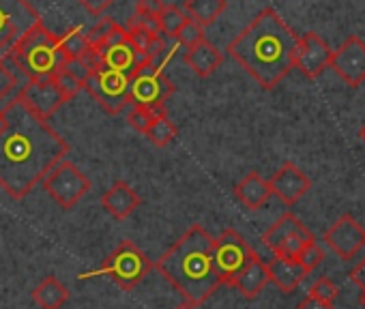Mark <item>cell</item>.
I'll use <instances>...</instances> for the list:
<instances>
[{
	"label": "cell",
	"mask_w": 365,
	"mask_h": 309,
	"mask_svg": "<svg viewBox=\"0 0 365 309\" xmlns=\"http://www.w3.org/2000/svg\"><path fill=\"white\" fill-rule=\"evenodd\" d=\"M69 152L65 137L18 99L0 114V187L14 200L26 198Z\"/></svg>",
	"instance_id": "cell-1"
},
{
	"label": "cell",
	"mask_w": 365,
	"mask_h": 309,
	"mask_svg": "<svg viewBox=\"0 0 365 309\" xmlns=\"http://www.w3.org/2000/svg\"><path fill=\"white\" fill-rule=\"evenodd\" d=\"M299 35L273 9H262L239 33L228 54L264 88H275L292 69Z\"/></svg>",
	"instance_id": "cell-2"
},
{
	"label": "cell",
	"mask_w": 365,
	"mask_h": 309,
	"mask_svg": "<svg viewBox=\"0 0 365 309\" xmlns=\"http://www.w3.org/2000/svg\"><path fill=\"white\" fill-rule=\"evenodd\" d=\"M155 266L182 298L196 307L224 286L213 266V236L200 224L182 234Z\"/></svg>",
	"instance_id": "cell-3"
},
{
	"label": "cell",
	"mask_w": 365,
	"mask_h": 309,
	"mask_svg": "<svg viewBox=\"0 0 365 309\" xmlns=\"http://www.w3.org/2000/svg\"><path fill=\"white\" fill-rule=\"evenodd\" d=\"M9 65L20 69L29 82L54 78L65 65L61 37L46 28L43 20L33 24L7 56Z\"/></svg>",
	"instance_id": "cell-4"
},
{
	"label": "cell",
	"mask_w": 365,
	"mask_h": 309,
	"mask_svg": "<svg viewBox=\"0 0 365 309\" xmlns=\"http://www.w3.org/2000/svg\"><path fill=\"white\" fill-rule=\"evenodd\" d=\"M155 268L150 258L133 243V241H123L103 262V266L93 273V275H108L118 288L123 290H133L138 283L146 279V275Z\"/></svg>",
	"instance_id": "cell-5"
},
{
	"label": "cell",
	"mask_w": 365,
	"mask_h": 309,
	"mask_svg": "<svg viewBox=\"0 0 365 309\" xmlns=\"http://www.w3.org/2000/svg\"><path fill=\"white\" fill-rule=\"evenodd\" d=\"M176 90L174 82L163 73L161 65L144 63L131 73L129 103L133 108H148L153 112H165V101Z\"/></svg>",
	"instance_id": "cell-6"
},
{
	"label": "cell",
	"mask_w": 365,
	"mask_h": 309,
	"mask_svg": "<svg viewBox=\"0 0 365 309\" xmlns=\"http://www.w3.org/2000/svg\"><path fill=\"white\" fill-rule=\"evenodd\" d=\"M314 234L309 232L307 226L301 224V219L292 213H284L264 234L262 243L279 258H290L297 260L312 243Z\"/></svg>",
	"instance_id": "cell-7"
},
{
	"label": "cell",
	"mask_w": 365,
	"mask_h": 309,
	"mask_svg": "<svg viewBox=\"0 0 365 309\" xmlns=\"http://www.w3.org/2000/svg\"><path fill=\"white\" fill-rule=\"evenodd\" d=\"M41 183L48 192V196L65 211L73 209L93 187L88 177H84V172H80L78 166H73L71 162H65V159L61 164H56Z\"/></svg>",
	"instance_id": "cell-8"
},
{
	"label": "cell",
	"mask_w": 365,
	"mask_h": 309,
	"mask_svg": "<svg viewBox=\"0 0 365 309\" xmlns=\"http://www.w3.org/2000/svg\"><path fill=\"white\" fill-rule=\"evenodd\" d=\"M129 82L131 75L101 67L86 78L84 90H88V95L101 105V110L114 116L129 105Z\"/></svg>",
	"instance_id": "cell-9"
},
{
	"label": "cell",
	"mask_w": 365,
	"mask_h": 309,
	"mask_svg": "<svg viewBox=\"0 0 365 309\" xmlns=\"http://www.w3.org/2000/svg\"><path fill=\"white\" fill-rule=\"evenodd\" d=\"M41 20L29 0H0V61H5L22 35Z\"/></svg>",
	"instance_id": "cell-10"
},
{
	"label": "cell",
	"mask_w": 365,
	"mask_h": 309,
	"mask_svg": "<svg viewBox=\"0 0 365 309\" xmlns=\"http://www.w3.org/2000/svg\"><path fill=\"white\" fill-rule=\"evenodd\" d=\"M256 256L250 243L232 228L224 230L217 239H213V266L220 275L222 283H230L235 275Z\"/></svg>",
	"instance_id": "cell-11"
},
{
	"label": "cell",
	"mask_w": 365,
	"mask_h": 309,
	"mask_svg": "<svg viewBox=\"0 0 365 309\" xmlns=\"http://www.w3.org/2000/svg\"><path fill=\"white\" fill-rule=\"evenodd\" d=\"M16 99L43 120H48L54 112H58L69 101L65 97V93L61 90V86L54 82V78L31 80L26 86H22L18 90Z\"/></svg>",
	"instance_id": "cell-12"
},
{
	"label": "cell",
	"mask_w": 365,
	"mask_h": 309,
	"mask_svg": "<svg viewBox=\"0 0 365 309\" xmlns=\"http://www.w3.org/2000/svg\"><path fill=\"white\" fill-rule=\"evenodd\" d=\"M329 69H333L350 88H359L365 82V41L356 35L348 37L333 52Z\"/></svg>",
	"instance_id": "cell-13"
},
{
	"label": "cell",
	"mask_w": 365,
	"mask_h": 309,
	"mask_svg": "<svg viewBox=\"0 0 365 309\" xmlns=\"http://www.w3.org/2000/svg\"><path fill=\"white\" fill-rule=\"evenodd\" d=\"M324 243L337 258L348 262L365 247V228L352 215H341L324 232Z\"/></svg>",
	"instance_id": "cell-14"
},
{
	"label": "cell",
	"mask_w": 365,
	"mask_h": 309,
	"mask_svg": "<svg viewBox=\"0 0 365 309\" xmlns=\"http://www.w3.org/2000/svg\"><path fill=\"white\" fill-rule=\"evenodd\" d=\"M333 50L316 33H305L297 41L294 69H299L307 80H316L331 65Z\"/></svg>",
	"instance_id": "cell-15"
},
{
	"label": "cell",
	"mask_w": 365,
	"mask_h": 309,
	"mask_svg": "<svg viewBox=\"0 0 365 309\" xmlns=\"http://www.w3.org/2000/svg\"><path fill=\"white\" fill-rule=\"evenodd\" d=\"M269 187H271V194L277 196L286 206H292L312 189V181H309V177L301 168H297L294 164L286 162L271 177Z\"/></svg>",
	"instance_id": "cell-16"
},
{
	"label": "cell",
	"mask_w": 365,
	"mask_h": 309,
	"mask_svg": "<svg viewBox=\"0 0 365 309\" xmlns=\"http://www.w3.org/2000/svg\"><path fill=\"white\" fill-rule=\"evenodd\" d=\"M99 56H101V65L106 69H112V71H118V73H127L131 75L140 65L148 63L144 54L135 52V48L129 43V39H123L118 43H112L103 50H97Z\"/></svg>",
	"instance_id": "cell-17"
},
{
	"label": "cell",
	"mask_w": 365,
	"mask_h": 309,
	"mask_svg": "<svg viewBox=\"0 0 365 309\" xmlns=\"http://www.w3.org/2000/svg\"><path fill=\"white\" fill-rule=\"evenodd\" d=\"M269 283V271H267V262L256 253L237 275L235 279L228 283L235 290H239L245 298H256Z\"/></svg>",
	"instance_id": "cell-18"
},
{
	"label": "cell",
	"mask_w": 365,
	"mask_h": 309,
	"mask_svg": "<svg viewBox=\"0 0 365 309\" xmlns=\"http://www.w3.org/2000/svg\"><path fill=\"white\" fill-rule=\"evenodd\" d=\"M142 204V198L135 194V189L125 183L116 181L103 196H101V206L114 217V219H127L138 206Z\"/></svg>",
	"instance_id": "cell-19"
},
{
	"label": "cell",
	"mask_w": 365,
	"mask_h": 309,
	"mask_svg": "<svg viewBox=\"0 0 365 309\" xmlns=\"http://www.w3.org/2000/svg\"><path fill=\"white\" fill-rule=\"evenodd\" d=\"M267 271H269V281H273L286 294L294 292L301 286V281L307 277V271L299 264V260L279 258V256L267 262Z\"/></svg>",
	"instance_id": "cell-20"
},
{
	"label": "cell",
	"mask_w": 365,
	"mask_h": 309,
	"mask_svg": "<svg viewBox=\"0 0 365 309\" xmlns=\"http://www.w3.org/2000/svg\"><path fill=\"white\" fill-rule=\"evenodd\" d=\"M182 61H185V65H187L196 75L209 78V75H213V73L222 67L224 54H222L213 43H209V41L205 39V41L192 46V48H187V52H185V56H182Z\"/></svg>",
	"instance_id": "cell-21"
},
{
	"label": "cell",
	"mask_w": 365,
	"mask_h": 309,
	"mask_svg": "<svg viewBox=\"0 0 365 309\" xmlns=\"http://www.w3.org/2000/svg\"><path fill=\"white\" fill-rule=\"evenodd\" d=\"M235 196H237V200H239L245 209L258 211V209H262V206L269 202V198H271L273 194H271L269 181H264L258 172H250L241 183H237Z\"/></svg>",
	"instance_id": "cell-22"
},
{
	"label": "cell",
	"mask_w": 365,
	"mask_h": 309,
	"mask_svg": "<svg viewBox=\"0 0 365 309\" xmlns=\"http://www.w3.org/2000/svg\"><path fill=\"white\" fill-rule=\"evenodd\" d=\"M31 294L41 309H61L69 298V290L54 275L46 277L39 286H35Z\"/></svg>",
	"instance_id": "cell-23"
},
{
	"label": "cell",
	"mask_w": 365,
	"mask_h": 309,
	"mask_svg": "<svg viewBox=\"0 0 365 309\" xmlns=\"http://www.w3.org/2000/svg\"><path fill=\"white\" fill-rule=\"evenodd\" d=\"M182 11L190 20L200 24L202 28L217 22V18L226 11V0H185Z\"/></svg>",
	"instance_id": "cell-24"
},
{
	"label": "cell",
	"mask_w": 365,
	"mask_h": 309,
	"mask_svg": "<svg viewBox=\"0 0 365 309\" xmlns=\"http://www.w3.org/2000/svg\"><path fill=\"white\" fill-rule=\"evenodd\" d=\"M61 48H63V54L67 61H80L84 54L91 52V43H88L82 26H73L71 31H67L61 37Z\"/></svg>",
	"instance_id": "cell-25"
},
{
	"label": "cell",
	"mask_w": 365,
	"mask_h": 309,
	"mask_svg": "<svg viewBox=\"0 0 365 309\" xmlns=\"http://www.w3.org/2000/svg\"><path fill=\"white\" fill-rule=\"evenodd\" d=\"M159 33H163V35H168V37H176L178 35V31L187 24V14L182 11L180 7H176V5H165L163 7V11L159 14Z\"/></svg>",
	"instance_id": "cell-26"
},
{
	"label": "cell",
	"mask_w": 365,
	"mask_h": 309,
	"mask_svg": "<svg viewBox=\"0 0 365 309\" xmlns=\"http://www.w3.org/2000/svg\"><path fill=\"white\" fill-rule=\"evenodd\" d=\"M148 140H150V144H155V146H168L176 135H178V129H176V125L172 122V120H168V116H165V112L163 114H159L155 120H153V125L148 127V131L144 133Z\"/></svg>",
	"instance_id": "cell-27"
},
{
	"label": "cell",
	"mask_w": 365,
	"mask_h": 309,
	"mask_svg": "<svg viewBox=\"0 0 365 309\" xmlns=\"http://www.w3.org/2000/svg\"><path fill=\"white\" fill-rule=\"evenodd\" d=\"M18 75L11 69L9 61H0V101L11 103L18 95Z\"/></svg>",
	"instance_id": "cell-28"
},
{
	"label": "cell",
	"mask_w": 365,
	"mask_h": 309,
	"mask_svg": "<svg viewBox=\"0 0 365 309\" xmlns=\"http://www.w3.org/2000/svg\"><path fill=\"white\" fill-rule=\"evenodd\" d=\"M174 39H176L178 43H182L185 48H192V46L205 41L207 37H205V28H202L200 24H196L194 20H187V24L178 31V35H176Z\"/></svg>",
	"instance_id": "cell-29"
},
{
	"label": "cell",
	"mask_w": 365,
	"mask_h": 309,
	"mask_svg": "<svg viewBox=\"0 0 365 309\" xmlns=\"http://www.w3.org/2000/svg\"><path fill=\"white\" fill-rule=\"evenodd\" d=\"M159 114H163V112H153V110H148V108H133V110L129 112L127 120H129V125H131L135 131L146 133L148 127L153 125V120H155Z\"/></svg>",
	"instance_id": "cell-30"
},
{
	"label": "cell",
	"mask_w": 365,
	"mask_h": 309,
	"mask_svg": "<svg viewBox=\"0 0 365 309\" xmlns=\"http://www.w3.org/2000/svg\"><path fill=\"white\" fill-rule=\"evenodd\" d=\"M307 294H312V296H316L320 300H327V303H335V298L339 296V290H337V286L329 277H318L312 283Z\"/></svg>",
	"instance_id": "cell-31"
},
{
	"label": "cell",
	"mask_w": 365,
	"mask_h": 309,
	"mask_svg": "<svg viewBox=\"0 0 365 309\" xmlns=\"http://www.w3.org/2000/svg\"><path fill=\"white\" fill-rule=\"evenodd\" d=\"M54 82L61 86V90L65 93V97H67V99H73V97L84 88V82H82V80H78L76 75H71L69 71H65L63 67H61V71L54 75Z\"/></svg>",
	"instance_id": "cell-32"
},
{
	"label": "cell",
	"mask_w": 365,
	"mask_h": 309,
	"mask_svg": "<svg viewBox=\"0 0 365 309\" xmlns=\"http://www.w3.org/2000/svg\"><path fill=\"white\" fill-rule=\"evenodd\" d=\"M153 37H155L153 33H148V31H144V28H140L135 24H127V39L135 48V52L144 54L146 48H148V43L153 41Z\"/></svg>",
	"instance_id": "cell-33"
},
{
	"label": "cell",
	"mask_w": 365,
	"mask_h": 309,
	"mask_svg": "<svg viewBox=\"0 0 365 309\" xmlns=\"http://www.w3.org/2000/svg\"><path fill=\"white\" fill-rule=\"evenodd\" d=\"M297 260H299V264H301L307 273H312V271H314V268L324 260V249L314 241V243H312V245H309V247H307V249H305Z\"/></svg>",
	"instance_id": "cell-34"
},
{
	"label": "cell",
	"mask_w": 365,
	"mask_h": 309,
	"mask_svg": "<svg viewBox=\"0 0 365 309\" xmlns=\"http://www.w3.org/2000/svg\"><path fill=\"white\" fill-rule=\"evenodd\" d=\"M116 22L112 20V18H101L88 33H86V39H88V43H91V48H95V46H99L101 43V39L110 33V28L114 26Z\"/></svg>",
	"instance_id": "cell-35"
},
{
	"label": "cell",
	"mask_w": 365,
	"mask_h": 309,
	"mask_svg": "<svg viewBox=\"0 0 365 309\" xmlns=\"http://www.w3.org/2000/svg\"><path fill=\"white\" fill-rule=\"evenodd\" d=\"M163 7H165L163 0H138V3H135V14L159 18V14L163 11Z\"/></svg>",
	"instance_id": "cell-36"
},
{
	"label": "cell",
	"mask_w": 365,
	"mask_h": 309,
	"mask_svg": "<svg viewBox=\"0 0 365 309\" xmlns=\"http://www.w3.org/2000/svg\"><path fill=\"white\" fill-rule=\"evenodd\" d=\"M129 24H135V26H140V28H144V31H148L153 35H159V20L153 18V16H140V14H135L133 18H129Z\"/></svg>",
	"instance_id": "cell-37"
},
{
	"label": "cell",
	"mask_w": 365,
	"mask_h": 309,
	"mask_svg": "<svg viewBox=\"0 0 365 309\" xmlns=\"http://www.w3.org/2000/svg\"><path fill=\"white\" fill-rule=\"evenodd\" d=\"M78 3L93 16H101L108 7L114 5V0H78Z\"/></svg>",
	"instance_id": "cell-38"
},
{
	"label": "cell",
	"mask_w": 365,
	"mask_h": 309,
	"mask_svg": "<svg viewBox=\"0 0 365 309\" xmlns=\"http://www.w3.org/2000/svg\"><path fill=\"white\" fill-rule=\"evenodd\" d=\"M297 309H333V303H327V300H320V298L307 294V296L299 303Z\"/></svg>",
	"instance_id": "cell-39"
},
{
	"label": "cell",
	"mask_w": 365,
	"mask_h": 309,
	"mask_svg": "<svg viewBox=\"0 0 365 309\" xmlns=\"http://www.w3.org/2000/svg\"><path fill=\"white\" fill-rule=\"evenodd\" d=\"M350 281L359 286L361 290H365V258L350 271Z\"/></svg>",
	"instance_id": "cell-40"
},
{
	"label": "cell",
	"mask_w": 365,
	"mask_h": 309,
	"mask_svg": "<svg viewBox=\"0 0 365 309\" xmlns=\"http://www.w3.org/2000/svg\"><path fill=\"white\" fill-rule=\"evenodd\" d=\"M174 309H198L196 305H192V303H187V300H182L180 305H176Z\"/></svg>",
	"instance_id": "cell-41"
},
{
	"label": "cell",
	"mask_w": 365,
	"mask_h": 309,
	"mask_svg": "<svg viewBox=\"0 0 365 309\" xmlns=\"http://www.w3.org/2000/svg\"><path fill=\"white\" fill-rule=\"evenodd\" d=\"M359 137H361V142L365 144V125L361 127V131H359Z\"/></svg>",
	"instance_id": "cell-42"
},
{
	"label": "cell",
	"mask_w": 365,
	"mask_h": 309,
	"mask_svg": "<svg viewBox=\"0 0 365 309\" xmlns=\"http://www.w3.org/2000/svg\"><path fill=\"white\" fill-rule=\"evenodd\" d=\"M359 303L363 305V309H365V290L361 292V296H359Z\"/></svg>",
	"instance_id": "cell-43"
},
{
	"label": "cell",
	"mask_w": 365,
	"mask_h": 309,
	"mask_svg": "<svg viewBox=\"0 0 365 309\" xmlns=\"http://www.w3.org/2000/svg\"><path fill=\"white\" fill-rule=\"evenodd\" d=\"M0 114H3V108H0Z\"/></svg>",
	"instance_id": "cell-44"
}]
</instances>
